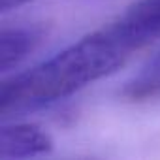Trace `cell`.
Wrapping results in <instances>:
<instances>
[{"instance_id":"6da1fadb","label":"cell","mask_w":160,"mask_h":160,"mask_svg":"<svg viewBox=\"0 0 160 160\" xmlns=\"http://www.w3.org/2000/svg\"><path fill=\"white\" fill-rule=\"evenodd\" d=\"M160 38V0H136L108 25L85 34L57 55L4 79V119L53 106L113 73L134 53Z\"/></svg>"},{"instance_id":"7a4b0ae2","label":"cell","mask_w":160,"mask_h":160,"mask_svg":"<svg viewBox=\"0 0 160 160\" xmlns=\"http://www.w3.org/2000/svg\"><path fill=\"white\" fill-rule=\"evenodd\" d=\"M53 139L40 126L28 122H6L0 128V158H32L47 154Z\"/></svg>"},{"instance_id":"3957f363","label":"cell","mask_w":160,"mask_h":160,"mask_svg":"<svg viewBox=\"0 0 160 160\" xmlns=\"http://www.w3.org/2000/svg\"><path fill=\"white\" fill-rule=\"evenodd\" d=\"M43 28L30 23L4 27L0 34V72L8 73L21 66L43 42Z\"/></svg>"},{"instance_id":"277c9868","label":"cell","mask_w":160,"mask_h":160,"mask_svg":"<svg viewBox=\"0 0 160 160\" xmlns=\"http://www.w3.org/2000/svg\"><path fill=\"white\" fill-rule=\"evenodd\" d=\"M122 96L134 102L160 96V53L128 79L122 89Z\"/></svg>"},{"instance_id":"5b68a950","label":"cell","mask_w":160,"mask_h":160,"mask_svg":"<svg viewBox=\"0 0 160 160\" xmlns=\"http://www.w3.org/2000/svg\"><path fill=\"white\" fill-rule=\"evenodd\" d=\"M32 2V0H0V12L2 13H8L12 10H19L21 6Z\"/></svg>"}]
</instances>
